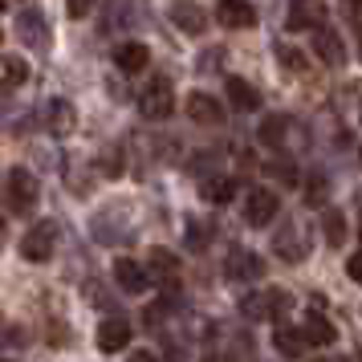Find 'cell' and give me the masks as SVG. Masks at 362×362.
Here are the masks:
<instances>
[{
	"instance_id": "2",
	"label": "cell",
	"mask_w": 362,
	"mask_h": 362,
	"mask_svg": "<svg viewBox=\"0 0 362 362\" xmlns=\"http://www.w3.org/2000/svg\"><path fill=\"white\" fill-rule=\"evenodd\" d=\"M171 110H175V90L167 82V74H155V78L143 86V94H139V115L151 118V122H163Z\"/></svg>"
},
{
	"instance_id": "11",
	"label": "cell",
	"mask_w": 362,
	"mask_h": 362,
	"mask_svg": "<svg viewBox=\"0 0 362 362\" xmlns=\"http://www.w3.org/2000/svg\"><path fill=\"white\" fill-rule=\"evenodd\" d=\"M167 13H171V21H175V29H180V33H187V37H199L204 33V8H199L196 0H171V8H167Z\"/></svg>"
},
{
	"instance_id": "26",
	"label": "cell",
	"mask_w": 362,
	"mask_h": 362,
	"mask_svg": "<svg viewBox=\"0 0 362 362\" xmlns=\"http://www.w3.org/2000/svg\"><path fill=\"white\" fill-rule=\"evenodd\" d=\"M322 232H326V240H329V245L338 248V245L346 240V216L338 212V208H329V212L322 216Z\"/></svg>"
},
{
	"instance_id": "15",
	"label": "cell",
	"mask_w": 362,
	"mask_h": 362,
	"mask_svg": "<svg viewBox=\"0 0 362 362\" xmlns=\"http://www.w3.org/2000/svg\"><path fill=\"white\" fill-rule=\"evenodd\" d=\"M115 62H118L122 74H139V69H147L151 49L143 45V41H127V45H118V49H115Z\"/></svg>"
},
{
	"instance_id": "6",
	"label": "cell",
	"mask_w": 362,
	"mask_h": 362,
	"mask_svg": "<svg viewBox=\"0 0 362 362\" xmlns=\"http://www.w3.org/2000/svg\"><path fill=\"white\" fill-rule=\"evenodd\" d=\"M281 212V196L277 192H269V187H257L245 204V220L252 228H264V224H273V216Z\"/></svg>"
},
{
	"instance_id": "29",
	"label": "cell",
	"mask_w": 362,
	"mask_h": 362,
	"mask_svg": "<svg viewBox=\"0 0 362 362\" xmlns=\"http://www.w3.org/2000/svg\"><path fill=\"white\" fill-rule=\"evenodd\" d=\"M264 171H269V175H277V180H285V183H297V171L289 163H269Z\"/></svg>"
},
{
	"instance_id": "23",
	"label": "cell",
	"mask_w": 362,
	"mask_h": 362,
	"mask_svg": "<svg viewBox=\"0 0 362 362\" xmlns=\"http://www.w3.org/2000/svg\"><path fill=\"white\" fill-rule=\"evenodd\" d=\"M305 204H310V208H326V204H329L326 171H310V175H305Z\"/></svg>"
},
{
	"instance_id": "27",
	"label": "cell",
	"mask_w": 362,
	"mask_h": 362,
	"mask_svg": "<svg viewBox=\"0 0 362 362\" xmlns=\"http://www.w3.org/2000/svg\"><path fill=\"white\" fill-rule=\"evenodd\" d=\"M277 57L285 62V69H305V57H301V49H289V45H277Z\"/></svg>"
},
{
	"instance_id": "30",
	"label": "cell",
	"mask_w": 362,
	"mask_h": 362,
	"mask_svg": "<svg viewBox=\"0 0 362 362\" xmlns=\"http://www.w3.org/2000/svg\"><path fill=\"white\" fill-rule=\"evenodd\" d=\"M94 4H98V0H66V13H69V17H86Z\"/></svg>"
},
{
	"instance_id": "19",
	"label": "cell",
	"mask_w": 362,
	"mask_h": 362,
	"mask_svg": "<svg viewBox=\"0 0 362 362\" xmlns=\"http://www.w3.org/2000/svg\"><path fill=\"white\" fill-rule=\"evenodd\" d=\"M257 139H261L264 147H285V139H289V118H285V115H269L261 122Z\"/></svg>"
},
{
	"instance_id": "5",
	"label": "cell",
	"mask_w": 362,
	"mask_h": 362,
	"mask_svg": "<svg viewBox=\"0 0 362 362\" xmlns=\"http://www.w3.org/2000/svg\"><path fill=\"white\" fill-rule=\"evenodd\" d=\"M4 192H8V204H13V212H29L37 204V180L25 171V167H13L8 171V183H4Z\"/></svg>"
},
{
	"instance_id": "17",
	"label": "cell",
	"mask_w": 362,
	"mask_h": 362,
	"mask_svg": "<svg viewBox=\"0 0 362 362\" xmlns=\"http://www.w3.org/2000/svg\"><path fill=\"white\" fill-rule=\"evenodd\" d=\"M17 33L25 45H37V41H45V17H41V8H25L17 17Z\"/></svg>"
},
{
	"instance_id": "9",
	"label": "cell",
	"mask_w": 362,
	"mask_h": 362,
	"mask_svg": "<svg viewBox=\"0 0 362 362\" xmlns=\"http://www.w3.org/2000/svg\"><path fill=\"white\" fill-rule=\"evenodd\" d=\"M326 0H289V29H322Z\"/></svg>"
},
{
	"instance_id": "14",
	"label": "cell",
	"mask_w": 362,
	"mask_h": 362,
	"mask_svg": "<svg viewBox=\"0 0 362 362\" xmlns=\"http://www.w3.org/2000/svg\"><path fill=\"white\" fill-rule=\"evenodd\" d=\"M313 53L326 62V66H342L346 62V45H342V37L334 33V29H313Z\"/></svg>"
},
{
	"instance_id": "24",
	"label": "cell",
	"mask_w": 362,
	"mask_h": 362,
	"mask_svg": "<svg viewBox=\"0 0 362 362\" xmlns=\"http://www.w3.org/2000/svg\"><path fill=\"white\" fill-rule=\"evenodd\" d=\"M199 192H204V199H208V204H228L232 192H236V183H232L228 175H212V180H204V187H199Z\"/></svg>"
},
{
	"instance_id": "34",
	"label": "cell",
	"mask_w": 362,
	"mask_h": 362,
	"mask_svg": "<svg viewBox=\"0 0 362 362\" xmlns=\"http://www.w3.org/2000/svg\"><path fill=\"white\" fill-rule=\"evenodd\" d=\"M131 362H155V354H151V350H134Z\"/></svg>"
},
{
	"instance_id": "33",
	"label": "cell",
	"mask_w": 362,
	"mask_h": 362,
	"mask_svg": "<svg viewBox=\"0 0 362 362\" xmlns=\"http://www.w3.org/2000/svg\"><path fill=\"white\" fill-rule=\"evenodd\" d=\"M122 171V163H118V147H110L106 151V175H118Z\"/></svg>"
},
{
	"instance_id": "21",
	"label": "cell",
	"mask_w": 362,
	"mask_h": 362,
	"mask_svg": "<svg viewBox=\"0 0 362 362\" xmlns=\"http://www.w3.org/2000/svg\"><path fill=\"white\" fill-rule=\"evenodd\" d=\"M273 346H277L285 358H301L305 338H301V329H293V326H277V329H273Z\"/></svg>"
},
{
	"instance_id": "32",
	"label": "cell",
	"mask_w": 362,
	"mask_h": 362,
	"mask_svg": "<svg viewBox=\"0 0 362 362\" xmlns=\"http://www.w3.org/2000/svg\"><path fill=\"white\" fill-rule=\"evenodd\" d=\"M216 66H220V49H208V53H204V62H199V69H204V74H212Z\"/></svg>"
},
{
	"instance_id": "37",
	"label": "cell",
	"mask_w": 362,
	"mask_h": 362,
	"mask_svg": "<svg viewBox=\"0 0 362 362\" xmlns=\"http://www.w3.org/2000/svg\"><path fill=\"white\" fill-rule=\"evenodd\" d=\"M358 53H362V25H358Z\"/></svg>"
},
{
	"instance_id": "8",
	"label": "cell",
	"mask_w": 362,
	"mask_h": 362,
	"mask_svg": "<svg viewBox=\"0 0 362 362\" xmlns=\"http://www.w3.org/2000/svg\"><path fill=\"white\" fill-rule=\"evenodd\" d=\"M131 322L127 317H106L98 326V350L102 354H118V350H127L131 346Z\"/></svg>"
},
{
	"instance_id": "13",
	"label": "cell",
	"mask_w": 362,
	"mask_h": 362,
	"mask_svg": "<svg viewBox=\"0 0 362 362\" xmlns=\"http://www.w3.org/2000/svg\"><path fill=\"white\" fill-rule=\"evenodd\" d=\"M115 281L127 289V293H147V289H151L147 269H143V264H134L131 257H118V261H115Z\"/></svg>"
},
{
	"instance_id": "22",
	"label": "cell",
	"mask_w": 362,
	"mask_h": 362,
	"mask_svg": "<svg viewBox=\"0 0 362 362\" xmlns=\"http://www.w3.org/2000/svg\"><path fill=\"white\" fill-rule=\"evenodd\" d=\"M175 273H180V261H175L167 248H151V257H147V277L167 281V277H175Z\"/></svg>"
},
{
	"instance_id": "36",
	"label": "cell",
	"mask_w": 362,
	"mask_h": 362,
	"mask_svg": "<svg viewBox=\"0 0 362 362\" xmlns=\"http://www.w3.org/2000/svg\"><path fill=\"white\" fill-rule=\"evenodd\" d=\"M346 4H350V8H358V4H362V0H346Z\"/></svg>"
},
{
	"instance_id": "16",
	"label": "cell",
	"mask_w": 362,
	"mask_h": 362,
	"mask_svg": "<svg viewBox=\"0 0 362 362\" xmlns=\"http://www.w3.org/2000/svg\"><path fill=\"white\" fill-rule=\"evenodd\" d=\"M301 338H305V346H329L338 338V329L329 326V317L313 313V317H305V326H301Z\"/></svg>"
},
{
	"instance_id": "38",
	"label": "cell",
	"mask_w": 362,
	"mask_h": 362,
	"mask_svg": "<svg viewBox=\"0 0 362 362\" xmlns=\"http://www.w3.org/2000/svg\"><path fill=\"white\" fill-rule=\"evenodd\" d=\"M0 8H4V0H0Z\"/></svg>"
},
{
	"instance_id": "10",
	"label": "cell",
	"mask_w": 362,
	"mask_h": 362,
	"mask_svg": "<svg viewBox=\"0 0 362 362\" xmlns=\"http://www.w3.org/2000/svg\"><path fill=\"white\" fill-rule=\"evenodd\" d=\"M216 21L224 29H252L257 25V8L248 0H220L216 4Z\"/></svg>"
},
{
	"instance_id": "31",
	"label": "cell",
	"mask_w": 362,
	"mask_h": 362,
	"mask_svg": "<svg viewBox=\"0 0 362 362\" xmlns=\"http://www.w3.org/2000/svg\"><path fill=\"white\" fill-rule=\"evenodd\" d=\"M346 273H350V281H358V285H362V252L346 261Z\"/></svg>"
},
{
	"instance_id": "4",
	"label": "cell",
	"mask_w": 362,
	"mask_h": 362,
	"mask_svg": "<svg viewBox=\"0 0 362 362\" xmlns=\"http://www.w3.org/2000/svg\"><path fill=\"white\" fill-rule=\"evenodd\" d=\"M53 240H57V228L45 220V224H37V228H29L25 236H21V257L33 261V264L49 261L53 257Z\"/></svg>"
},
{
	"instance_id": "20",
	"label": "cell",
	"mask_w": 362,
	"mask_h": 362,
	"mask_svg": "<svg viewBox=\"0 0 362 362\" xmlns=\"http://www.w3.org/2000/svg\"><path fill=\"white\" fill-rule=\"evenodd\" d=\"M25 78H29V66H25V57H13V53H4V57H0V86H4V90H17V86H25Z\"/></svg>"
},
{
	"instance_id": "35",
	"label": "cell",
	"mask_w": 362,
	"mask_h": 362,
	"mask_svg": "<svg viewBox=\"0 0 362 362\" xmlns=\"http://www.w3.org/2000/svg\"><path fill=\"white\" fill-rule=\"evenodd\" d=\"M354 94H358V118H362V86H358V90H354Z\"/></svg>"
},
{
	"instance_id": "1",
	"label": "cell",
	"mask_w": 362,
	"mask_h": 362,
	"mask_svg": "<svg viewBox=\"0 0 362 362\" xmlns=\"http://www.w3.org/2000/svg\"><path fill=\"white\" fill-rule=\"evenodd\" d=\"M293 305V297L285 289H261V293H248L240 297V313L248 322H273V317H285Z\"/></svg>"
},
{
	"instance_id": "39",
	"label": "cell",
	"mask_w": 362,
	"mask_h": 362,
	"mask_svg": "<svg viewBox=\"0 0 362 362\" xmlns=\"http://www.w3.org/2000/svg\"><path fill=\"white\" fill-rule=\"evenodd\" d=\"M358 204H362V196H358Z\"/></svg>"
},
{
	"instance_id": "18",
	"label": "cell",
	"mask_w": 362,
	"mask_h": 362,
	"mask_svg": "<svg viewBox=\"0 0 362 362\" xmlns=\"http://www.w3.org/2000/svg\"><path fill=\"white\" fill-rule=\"evenodd\" d=\"M228 98L236 110H257L261 106V94H257V86L245 82V78H228Z\"/></svg>"
},
{
	"instance_id": "25",
	"label": "cell",
	"mask_w": 362,
	"mask_h": 362,
	"mask_svg": "<svg viewBox=\"0 0 362 362\" xmlns=\"http://www.w3.org/2000/svg\"><path fill=\"white\" fill-rule=\"evenodd\" d=\"M74 118H78V115H74V106H69V102H62V98L49 102V127H53L57 134L74 131Z\"/></svg>"
},
{
	"instance_id": "3",
	"label": "cell",
	"mask_w": 362,
	"mask_h": 362,
	"mask_svg": "<svg viewBox=\"0 0 362 362\" xmlns=\"http://www.w3.org/2000/svg\"><path fill=\"white\" fill-rule=\"evenodd\" d=\"M310 224H301V220H293V224H285V228L273 236V257H281L285 264H297L310 257Z\"/></svg>"
},
{
	"instance_id": "7",
	"label": "cell",
	"mask_w": 362,
	"mask_h": 362,
	"mask_svg": "<svg viewBox=\"0 0 362 362\" xmlns=\"http://www.w3.org/2000/svg\"><path fill=\"white\" fill-rule=\"evenodd\" d=\"M224 273L232 281H261L264 277V257L261 252H248V248H232L228 261H224Z\"/></svg>"
},
{
	"instance_id": "40",
	"label": "cell",
	"mask_w": 362,
	"mask_h": 362,
	"mask_svg": "<svg viewBox=\"0 0 362 362\" xmlns=\"http://www.w3.org/2000/svg\"><path fill=\"white\" fill-rule=\"evenodd\" d=\"M0 37H4V33H0Z\"/></svg>"
},
{
	"instance_id": "28",
	"label": "cell",
	"mask_w": 362,
	"mask_h": 362,
	"mask_svg": "<svg viewBox=\"0 0 362 362\" xmlns=\"http://www.w3.org/2000/svg\"><path fill=\"white\" fill-rule=\"evenodd\" d=\"M208 236H212V228H204V220H192V228H187V245L204 248L208 245Z\"/></svg>"
},
{
	"instance_id": "12",
	"label": "cell",
	"mask_w": 362,
	"mask_h": 362,
	"mask_svg": "<svg viewBox=\"0 0 362 362\" xmlns=\"http://www.w3.org/2000/svg\"><path fill=\"white\" fill-rule=\"evenodd\" d=\"M187 118L199 122V127H220L224 122V106L212 98V94H187Z\"/></svg>"
}]
</instances>
